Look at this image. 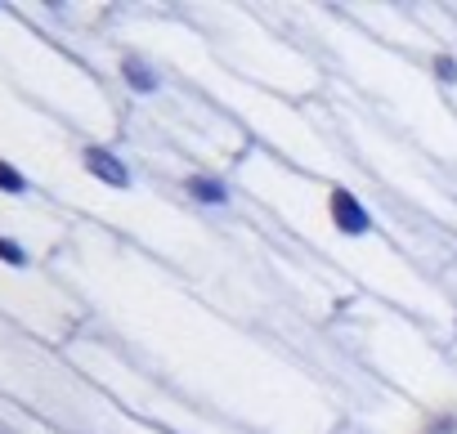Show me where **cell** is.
I'll list each match as a JSON object with an SVG mask.
<instances>
[{
	"label": "cell",
	"mask_w": 457,
	"mask_h": 434,
	"mask_svg": "<svg viewBox=\"0 0 457 434\" xmlns=\"http://www.w3.org/2000/svg\"><path fill=\"white\" fill-rule=\"evenodd\" d=\"M328 220H332V229H337L341 238H354V242L377 233V220H372L368 201H363L354 188H345V184L328 188Z\"/></svg>",
	"instance_id": "1"
},
{
	"label": "cell",
	"mask_w": 457,
	"mask_h": 434,
	"mask_svg": "<svg viewBox=\"0 0 457 434\" xmlns=\"http://www.w3.org/2000/svg\"><path fill=\"white\" fill-rule=\"evenodd\" d=\"M81 170H86L90 179H99L104 188H117V192L135 188V175H130V166L121 161V152H112V148H104V143H86V148H81Z\"/></svg>",
	"instance_id": "2"
},
{
	"label": "cell",
	"mask_w": 457,
	"mask_h": 434,
	"mask_svg": "<svg viewBox=\"0 0 457 434\" xmlns=\"http://www.w3.org/2000/svg\"><path fill=\"white\" fill-rule=\"evenodd\" d=\"M179 192L202 210H228L234 206V184H228L224 175H215V170H188Z\"/></svg>",
	"instance_id": "3"
},
{
	"label": "cell",
	"mask_w": 457,
	"mask_h": 434,
	"mask_svg": "<svg viewBox=\"0 0 457 434\" xmlns=\"http://www.w3.org/2000/svg\"><path fill=\"white\" fill-rule=\"evenodd\" d=\"M117 77H121L126 90L139 94V99L162 94V72H157V63H153L148 54H139V50H126V54L117 59Z\"/></svg>",
	"instance_id": "4"
},
{
	"label": "cell",
	"mask_w": 457,
	"mask_h": 434,
	"mask_svg": "<svg viewBox=\"0 0 457 434\" xmlns=\"http://www.w3.org/2000/svg\"><path fill=\"white\" fill-rule=\"evenodd\" d=\"M0 192L5 197H32V179L5 157H0Z\"/></svg>",
	"instance_id": "5"
},
{
	"label": "cell",
	"mask_w": 457,
	"mask_h": 434,
	"mask_svg": "<svg viewBox=\"0 0 457 434\" xmlns=\"http://www.w3.org/2000/svg\"><path fill=\"white\" fill-rule=\"evenodd\" d=\"M0 265H10V269H32V251H28L19 238L0 233Z\"/></svg>",
	"instance_id": "6"
},
{
	"label": "cell",
	"mask_w": 457,
	"mask_h": 434,
	"mask_svg": "<svg viewBox=\"0 0 457 434\" xmlns=\"http://www.w3.org/2000/svg\"><path fill=\"white\" fill-rule=\"evenodd\" d=\"M430 77L444 86V90H453L457 86V54H448V50H439L435 59H430Z\"/></svg>",
	"instance_id": "7"
},
{
	"label": "cell",
	"mask_w": 457,
	"mask_h": 434,
	"mask_svg": "<svg viewBox=\"0 0 457 434\" xmlns=\"http://www.w3.org/2000/svg\"><path fill=\"white\" fill-rule=\"evenodd\" d=\"M426 434H457V416H453V412H444V416H439Z\"/></svg>",
	"instance_id": "8"
}]
</instances>
